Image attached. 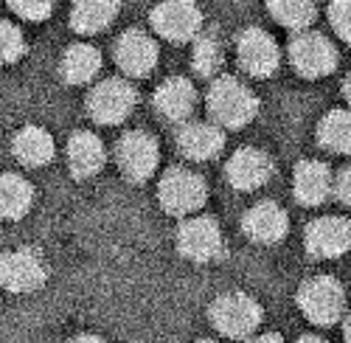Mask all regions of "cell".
Returning a JSON list of instances; mask_svg holds the SVG:
<instances>
[{
	"label": "cell",
	"mask_w": 351,
	"mask_h": 343,
	"mask_svg": "<svg viewBox=\"0 0 351 343\" xmlns=\"http://www.w3.org/2000/svg\"><path fill=\"white\" fill-rule=\"evenodd\" d=\"M206 104H208V113H211V121H217L222 130L247 127L258 113L256 93L233 76H219L211 84Z\"/></svg>",
	"instance_id": "obj_1"
},
{
	"label": "cell",
	"mask_w": 351,
	"mask_h": 343,
	"mask_svg": "<svg viewBox=\"0 0 351 343\" xmlns=\"http://www.w3.org/2000/svg\"><path fill=\"white\" fill-rule=\"evenodd\" d=\"M158 200L160 209L171 217H191L197 214L208 200V186L197 172L174 166L160 178L158 186Z\"/></svg>",
	"instance_id": "obj_2"
},
{
	"label": "cell",
	"mask_w": 351,
	"mask_h": 343,
	"mask_svg": "<svg viewBox=\"0 0 351 343\" xmlns=\"http://www.w3.org/2000/svg\"><path fill=\"white\" fill-rule=\"evenodd\" d=\"M298 307L312 324L332 327L346 316V293L340 287V281L329 276H315L301 284Z\"/></svg>",
	"instance_id": "obj_3"
},
{
	"label": "cell",
	"mask_w": 351,
	"mask_h": 343,
	"mask_svg": "<svg viewBox=\"0 0 351 343\" xmlns=\"http://www.w3.org/2000/svg\"><path fill=\"white\" fill-rule=\"evenodd\" d=\"M138 93L127 79H104L87 96V113L101 127H115L132 116Z\"/></svg>",
	"instance_id": "obj_4"
},
{
	"label": "cell",
	"mask_w": 351,
	"mask_h": 343,
	"mask_svg": "<svg viewBox=\"0 0 351 343\" xmlns=\"http://www.w3.org/2000/svg\"><path fill=\"white\" fill-rule=\"evenodd\" d=\"M211 324L225 338H247L261 324V304L247 293H225L211 304Z\"/></svg>",
	"instance_id": "obj_5"
},
{
	"label": "cell",
	"mask_w": 351,
	"mask_h": 343,
	"mask_svg": "<svg viewBox=\"0 0 351 343\" xmlns=\"http://www.w3.org/2000/svg\"><path fill=\"white\" fill-rule=\"evenodd\" d=\"M115 161H119L121 175L130 183H146L158 169L160 147L149 132L132 130L119 138V144H115Z\"/></svg>",
	"instance_id": "obj_6"
},
{
	"label": "cell",
	"mask_w": 351,
	"mask_h": 343,
	"mask_svg": "<svg viewBox=\"0 0 351 343\" xmlns=\"http://www.w3.org/2000/svg\"><path fill=\"white\" fill-rule=\"evenodd\" d=\"M48 279L43 256L32 248H17L0 253V287L9 293H37Z\"/></svg>",
	"instance_id": "obj_7"
},
{
	"label": "cell",
	"mask_w": 351,
	"mask_h": 343,
	"mask_svg": "<svg viewBox=\"0 0 351 343\" xmlns=\"http://www.w3.org/2000/svg\"><path fill=\"white\" fill-rule=\"evenodd\" d=\"M289 62L298 76L320 79V76H329L337 68V48L324 34L304 28L289 43Z\"/></svg>",
	"instance_id": "obj_8"
},
{
	"label": "cell",
	"mask_w": 351,
	"mask_h": 343,
	"mask_svg": "<svg viewBox=\"0 0 351 343\" xmlns=\"http://www.w3.org/2000/svg\"><path fill=\"white\" fill-rule=\"evenodd\" d=\"M152 28L169 43H191L202 32V12L194 0H160L152 9Z\"/></svg>",
	"instance_id": "obj_9"
},
{
	"label": "cell",
	"mask_w": 351,
	"mask_h": 343,
	"mask_svg": "<svg viewBox=\"0 0 351 343\" xmlns=\"http://www.w3.org/2000/svg\"><path fill=\"white\" fill-rule=\"evenodd\" d=\"M178 250L191 262H214L222 256V231L214 217L191 214L178 231Z\"/></svg>",
	"instance_id": "obj_10"
},
{
	"label": "cell",
	"mask_w": 351,
	"mask_h": 343,
	"mask_svg": "<svg viewBox=\"0 0 351 343\" xmlns=\"http://www.w3.org/2000/svg\"><path fill=\"white\" fill-rule=\"evenodd\" d=\"M237 54H239L242 71L256 76V79L273 76L281 65L278 43L267 32H261V28H245L237 40Z\"/></svg>",
	"instance_id": "obj_11"
},
{
	"label": "cell",
	"mask_w": 351,
	"mask_h": 343,
	"mask_svg": "<svg viewBox=\"0 0 351 343\" xmlns=\"http://www.w3.org/2000/svg\"><path fill=\"white\" fill-rule=\"evenodd\" d=\"M158 56H160L158 43L141 28H130L115 43V65L132 79L149 76L158 65Z\"/></svg>",
	"instance_id": "obj_12"
},
{
	"label": "cell",
	"mask_w": 351,
	"mask_h": 343,
	"mask_svg": "<svg viewBox=\"0 0 351 343\" xmlns=\"http://www.w3.org/2000/svg\"><path fill=\"white\" fill-rule=\"evenodd\" d=\"M304 242L312 259H337L351 248V222L343 217H320L306 228Z\"/></svg>",
	"instance_id": "obj_13"
},
{
	"label": "cell",
	"mask_w": 351,
	"mask_h": 343,
	"mask_svg": "<svg viewBox=\"0 0 351 343\" xmlns=\"http://www.w3.org/2000/svg\"><path fill=\"white\" fill-rule=\"evenodd\" d=\"M225 178L237 191H256L273 178V161L267 152L245 147L228 161Z\"/></svg>",
	"instance_id": "obj_14"
},
{
	"label": "cell",
	"mask_w": 351,
	"mask_h": 343,
	"mask_svg": "<svg viewBox=\"0 0 351 343\" xmlns=\"http://www.w3.org/2000/svg\"><path fill=\"white\" fill-rule=\"evenodd\" d=\"M289 228V217L287 211L273 203V200H261L253 209H247L245 220H242V231L247 239L258 242V245H276L287 237Z\"/></svg>",
	"instance_id": "obj_15"
},
{
	"label": "cell",
	"mask_w": 351,
	"mask_h": 343,
	"mask_svg": "<svg viewBox=\"0 0 351 343\" xmlns=\"http://www.w3.org/2000/svg\"><path fill=\"white\" fill-rule=\"evenodd\" d=\"M178 150L189 161H211L225 150V132L217 121H186L178 132Z\"/></svg>",
	"instance_id": "obj_16"
},
{
	"label": "cell",
	"mask_w": 351,
	"mask_h": 343,
	"mask_svg": "<svg viewBox=\"0 0 351 343\" xmlns=\"http://www.w3.org/2000/svg\"><path fill=\"white\" fill-rule=\"evenodd\" d=\"M292 194L301 206H320L332 194V175L329 166L320 161H301L292 175Z\"/></svg>",
	"instance_id": "obj_17"
},
{
	"label": "cell",
	"mask_w": 351,
	"mask_h": 343,
	"mask_svg": "<svg viewBox=\"0 0 351 343\" xmlns=\"http://www.w3.org/2000/svg\"><path fill=\"white\" fill-rule=\"evenodd\" d=\"M107 161V150L101 144V138L93 132H73L68 141V169L76 180L93 178L104 169Z\"/></svg>",
	"instance_id": "obj_18"
},
{
	"label": "cell",
	"mask_w": 351,
	"mask_h": 343,
	"mask_svg": "<svg viewBox=\"0 0 351 343\" xmlns=\"http://www.w3.org/2000/svg\"><path fill=\"white\" fill-rule=\"evenodd\" d=\"M194 104H197V91L183 76H171L160 82V88L155 91V110L166 121H189Z\"/></svg>",
	"instance_id": "obj_19"
},
{
	"label": "cell",
	"mask_w": 351,
	"mask_h": 343,
	"mask_svg": "<svg viewBox=\"0 0 351 343\" xmlns=\"http://www.w3.org/2000/svg\"><path fill=\"white\" fill-rule=\"evenodd\" d=\"M12 152H14V158L23 166L37 169V166H45V163L53 161L56 147H53V138H51L48 130H43V127H23L14 135V141H12Z\"/></svg>",
	"instance_id": "obj_20"
},
{
	"label": "cell",
	"mask_w": 351,
	"mask_h": 343,
	"mask_svg": "<svg viewBox=\"0 0 351 343\" xmlns=\"http://www.w3.org/2000/svg\"><path fill=\"white\" fill-rule=\"evenodd\" d=\"M99 71H101V54L99 48L87 43L71 45L60 60V73L68 84H87L99 76Z\"/></svg>",
	"instance_id": "obj_21"
},
{
	"label": "cell",
	"mask_w": 351,
	"mask_h": 343,
	"mask_svg": "<svg viewBox=\"0 0 351 343\" xmlns=\"http://www.w3.org/2000/svg\"><path fill=\"white\" fill-rule=\"evenodd\" d=\"M119 17V0H73L71 25L79 34H99Z\"/></svg>",
	"instance_id": "obj_22"
},
{
	"label": "cell",
	"mask_w": 351,
	"mask_h": 343,
	"mask_svg": "<svg viewBox=\"0 0 351 343\" xmlns=\"http://www.w3.org/2000/svg\"><path fill=\"white\" fill-rule=\"evenodd\" d=\"M34 206V186L20 175H0V222L23 220Z\"/></svg>",
	"instance_id": "obj_23"
},
{
	"label": "cell",
	"mask_w": 351,
	"mask_h": 343,
	"mask_svg": "<svg viewBox=\"0 0 351 343\" xmlns=\"http://www.w3.org/2000/svg\"><path fill=\"white\" fill-rule=\"evenodd\" d=\"M317 141H320V147L329 152L351 155V110L326 113L317 124Z\"/></svg>",
	"instance_id": "obj_24"
},
{
	"label": "cell",
	"mask_w": 351,
	"mask_h": 343,
	"mask_svg": "<svg viewBox=\"0 0 351 343\" xmlns=\"http://www.w3.org/2000/svg\"><path fill=\"white\" fill-rule=\"evenodd\" d=\"M225 62V48H222V40L217 32H199L194 37V54H191V65L199 76H217V71L222 68Z\"/></svg>",
	"instance_id": "obj_25"
},
{
	"label": "cell",
	"mask_w": 351,
	"mask_h": 343,
	"mask_svg": "<svg viewBox=\"0 0 351 343\" xmlns=\"http://www.w3.org/2000/svg\"><path fill=\"white\" fill-rule=\"evenodd\" d=\"M270 17L292 32H304V28L315 20L317 3L315 0H267Z\"/></svg>",
	"instance_id": "obj_26"
},
{
	"label": "cell",
	"mask_w": 351,
	"mask_h": 343,
	"mask_svg": "<svg viewBox=\"0 0 351 343\" xmlns=\"http://www.w3.org/2000/svg\"><path fill=\"white\" fill-rule=\"evenodd\" d=\"M23 54H25V37H23V32H20L14 23L0 20V65L17 62Z\"/></svg>",
	"instance_id": "obj_27"
},
{
	"label": "cell",
	"mask_w": 351,
	"mask_h": 343,
	"mask_svg": "<svg viewBox=\"0 0 351 343\" xmlns=\"http://www.w3.org/2000/svg\"><path fill=\"white\" fill-rule=\"evenodd\" d=\"M56 6V0H9V9L23 17V20H32V23H43L45 17H51Z\"/></svg>",
	"instance_id": "obj_28"
},
{
	"label": "cell",
	"mask_w": 351,
	"mask_h": 343,
	"mask_svg": "<svg viewBox=\"0 0 351 343\" xmlns=\"http://www.w3.org/2000/svg\"><path fill=\"white\" fill-rule=\"evenodd\" d=\"M329 20L335 34L351 43V0H332L329 3Z\"/></svg>",
	"instance_id": "obj_29"
},
{
	"label": "cell",
	"mask_w": 351,
	"mask_h": 343,
	"mask_svg": "<svg viewBox=\"0 0 351 343\" xmlns=\"http://www.w3.org/2000/svg\"><path fill=\"white\" fill-rule=\"evenodd\" d=\"M337 197L343 200L346 206H351V166H346L343 172H340V178H337Z\"/></svg>",
	"instance_id": "obj_30"
},
{
	"label": "cell",
	"mask_w": 351,
	"mask_h": 343,
	"mask_svg": "<svg viewBox=\"0 0 351 343\" xmlns=\"http://www.w3.org/2000/svg\"><path fill=\"white\" fill-rule=\"evenodd\" d=\"M343 96H346L348 110H351V73H348V76H346V82H343Z\"/></svg>",
	"instance_id": "obj_31"
},
{
	"label": "cell",
	"mask_w": 351,
	"mask_h": 343,
	"mask_svg": "<svg viewBox=\"0 0 351 343\" xmlns=\"http://www.w3.org/2000/svg\"><path fill=\"white\" fill-rule=\"evenodd\" d=\"M343 332H346V340H351V312H348L346 321H343Z\"/></svg>",
	"instance_id": "obj_32"
}]
</instances>
